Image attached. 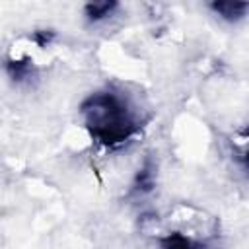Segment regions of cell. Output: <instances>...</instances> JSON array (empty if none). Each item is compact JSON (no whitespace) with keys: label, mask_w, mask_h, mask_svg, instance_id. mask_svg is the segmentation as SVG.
I'll return each mask as SVG.
<instances>
[{"label":"cell","mask_w":249,"mask_h":249,"mask_svg":"<svg viewBox=\"0 0 249 249\" xmlns=\"http://www.w3.org/2000/svg\"><path fill=\"white\" fill-rule=\"evenodd\" d=\"M163 247L165 249H204L196 243H193L189 237H185L183 233H169L163 239Z\"/></svg>","instance_id":"4"},{"label":"cell","mask_w":249,"mask_h":249,"mask_svg":"<svg viewBox=\"0 0 249 249\" xmlns=\"http://www.w3.org/2000/svg\"><path fill=\"white\" fill-rule=\"evenodd\" d=\"M80 113L91 136L105 146H121L138 130L128 103L113 91L91 93L82 103Z\"/></svg>","instance_id":"1"},{"label":"cell","mask_w":249,"mask_h":249,"mask_svg":"<svg viewBox=\"0 0 249 249\" xmlns=\"http://www.w3.org/2000/svg\"><path fill=\"white\" fill-rule=\"evenodd\" d=\"M117 8L115 2H93L86 6V16L89 21H101L111 16V12Z\"/></svg>","instance_id":"3"},{"label":"cell","mask_w":249,"mask_h":249,"mask_svg":"<svg viewBox=\"0 0 249 249\" xmlns=\"http://www.w3.org/2000/svg\"><path fill=\"white\" fill-rule=\"evenodd\" d=\"M216 14H220L224 19H230V21H235L239 18L245 16L249 4L247 2H214L210 6Z\"/></svg>","instance_id":"2"}]
</instances>
